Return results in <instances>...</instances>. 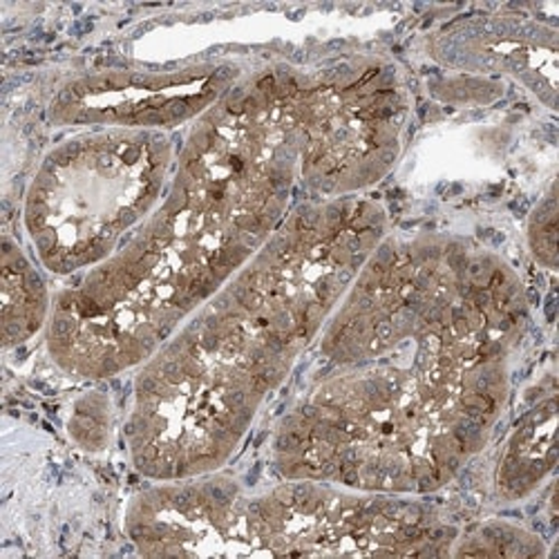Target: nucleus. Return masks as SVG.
I'll list each match as a JSON object with an SVG mask.
<instances>
[{"instance_id": "nucleus-11", "label": "nucleus", "mask_w": 559, "mask_h": 559, "mask_svg": "<svg viewBox=\"0 0 559 559\" xmlns=\"http://www.w3.org/2000/svg\"><path fill=\"white\" fill-rule=\"evenodd\" d=\"M70 435L83 450H90V452L104 450L110 437L108 401L99 394L81 399L72 414Z\"/></svg>"}, {"instance_id": "nucleus-9", "label": "nucleus", "mask_w": 559, "mask_h": 559, "mask_svg": "<svg viewBox=\"0 0 559 559\" xmlns=\"http://www.w3.org/2000/svg\"><path fill=\"white\" fill-rule=\"evenodd\" d=\"M52 313V300L40 273L10 238L3 240V341L19 347L34 338Z\"/></svg>"}, {"instance_id": "nucleus-2", "label": "nucleus", "mask_w": 559, "mask_h": 559, "mask_svg": "<svg viewBox=\"0 0 559 559\" xmlns=\"http://www.w3.org/2000/svg\"><path fill=\"white\" fill-rule=\"evenodd\" d=\"M316 81L271 68L198 117L153 215L52 300L48 349L79 379L142 367L245 269L292 213Z\"/></svg>"}, {"instance_id": "nucleus-1", "label": "nucleus", "mask_w": 559, "mask_h": 559, "mask_svg": "<svg viewBox=\"0 0 559 559\" xmlns=\"http://www.w3.org/2000/svg\"><path fill=\"white\" fill-rule=\"evenodd\" d=\"M528 330L520 275L450 236L385 238L322 330L273 439L285 479L430 495L484 450Z\"/></svg>"}, {"instance_id": "nucleus-3", "label": "nucleus", "mask_w": 559, "mask_h": 559, "mask_svg": "<svg viewBox=\"0 0 559 559\" xmlns=\"http://www.w3.org/2000/svg\"><path fill=\"white\" fill-rule=\"evenodd\" d=\"M385 238L388 215L371 200L292 209L139 369L126 421L134 471L151 481L217 473Z\"/></svg>"}, {"instance_id": "nucleus-10", "label": "nucleus", "mask_w": 559, "mask_h": 559, "mask_svg": "<svg viewBox=\"0 0 559 559\" xmlns=\"http://www.w3.org/2000/svg\"><path fill=\"white\" fill-rule=\"evenodd\" d=\"M456 544L450 555H544V544L537 535L510 524L479 526Z\"/></svg>"}, {"instance_id": "nucleus-8", "label": "nucleus", "mask_w": 559, "mask_h": 559, "mask_svg": "<svg viewBox=\"0 0 559 559\" xmlns=\"http://www.w3.org/2000/svg\"><path fill=\"white\" fill-rule=\"evenodd\" d=\"M555 428L557 403L550 394L522 418L503 445L497 465V492L503 499L528 497L550 475L557 459Z\"/></svg>"}, {"instance_id": "nucleus-6", "label": "nucleus", "mask_w": 559, "mask_h": 559, "mask_svg": "<svg viewBox=\"0 0 559 559\" xmlns=\"http://www.w3.org/2000/svg\"><path fill=\"white\" fill-rule=\"evenodd\" d=\"M233 85L236 70L226 66L92 74L68 83L50 115L66 126L162 130L202 117Z\"/></svg>"}, {"instance_id": "nucleus-5", "label": "nucleus", "mask_w": 559, "mask_h": 559, "mask_svg": "<svg viewBox=\"0 0 559 559\" xmlns=\"http://www.w3.org/2000/svg\"><path fill=\"white\" fill-rule=\"evenodd\" d=\"M162 130L104 128L57 146L25 198V230L40 264L70 275L112 258L162 204L175 170Z\"/></svg>"}, {"instance_id": "nucleus-4", "label": "nucleus", "mask_w": 559, "mask_h": 559, "mask_svg": "<svg viewBox=\"0 0 559 559\" xmlns=\"http://www.w3.org/2000/svg\"><path fill=\"white\" fill-rule=\"evenodd\" d=\"M126 528L142 555H448L456 535L412 495L305 479L247 495L217 473L139 492Z\"/></svg>"}, {"instance_id": "nucleus-12", "label": "nucleus", "mask_w": 559, "mask_h": 559, "mask_svg": "<svg viewBox=\"0 0 559 559\" xmlns=\"http://www.w3.org/2000/svg\"><path fill=\"white\" fill-rule=\"evenodd\" d=\"M528 245L533 255L548 269L557 266V198L555 186L535 206L528 219Z\"/></svg>"}, {"instance_id": "nucleus-7", "label": "nucleus", "mask_w": 559, "mask_h": 559, "mask_svg": "<svg viewBox=\"0 0 559 559\" xmlns=\"http://www.w3.org/2000/svg\"><path fill=\"white\" fill-rule=\"evenodd\" d=\"M437 57L454 68L515 76L555 106V27L522 16L468 19L439 34Z\"/></svg>"}]
</instances>
